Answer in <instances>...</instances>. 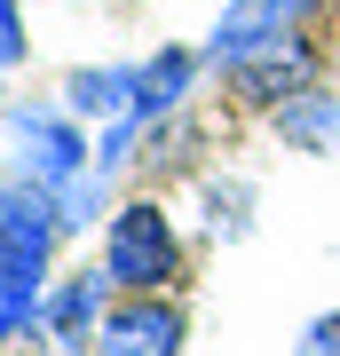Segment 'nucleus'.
<instances>
[{
	"label": "nucleus",
	"instance_id": "9",
	"mask_svg": "<svg viewBox=\"0 0 340 356\" xmlns=\"http://www.w3.org/2000/svg\"><path fill=\"white\" fill-rule=\"evenodd\" d=\"M95 301H103V277H95V269L63 285L56 301H48V325H56V341H72V348L88 341V325H95Z\"/></svg>",
	"mask_w": 340,
	"mask_h": 356
},
{
	"label": "nucleus",
	"instance_id": "13",
	"mask_svg": "<svg viewBox=\"0 0 340 356\" xmlns=\"http://www.w3.org/2000/svg\"><path fill=\"white\" fill-rule=\"evenodd\" d=\"M0 64H24V32H16V0H0Z\"/></svg>",
	"mask_w": 340,
	"mask_h": 356
},
{
	"label": "nucleus",
	"instance_id": "2",
	"mask_svg": "<svg viewBox=\"0 0 340 356\" xmlns=\"http://www.w3.org/2000/svg\"><path fill=\"white\" fill-rule=\"evenodd\" d=\"M103 277L127 293H159L175 277V229H166L159 206H119L111 238H103Z\"/></svg>",
	"mask_w": 340,
	"mask_h": 356
},
{
	"label": "nucleus",
	"instance_id": "10",
	"mask_svg": "<svg viewBox=\"0 0 340 356\" xmlns=\"http://www.w3.org/2000/svg\"><path fill=\"white\" fill-rule=\"evenodd\" d=\"M135 103V72H79L72 79V111H119Z\"/></svg>",
	"mask_w": 340,
	"mask_h": 356
},
{
	"label": "nucleus",
	"instance_id": "1",
	"mask_svg": "<svg viewBox=\"0 0 340 356\" xmlns=\"http://www.w3.org/2000/svg\"><path fill=\"white\" fill-rule=\"evenodd\" d=\"M56 191L48 182H0V293H32L56 245Z\"/></svg>",
	"mask_w": 340,
	"mask_h": 356
},
{
	"label": "nucleus",
	"instance_id": "4",
	"mask_svg": "<svg viewBox=\"0 0 340 356\" xmlns=\"http://www.w3.org/2000/svg\"><path fill=\"white\" fill-rule=\"evenodd\" d=\"M238 72V88L253 95V103H293V95H309V72H316V56L301 48V40H269V48H253L245 64H229Z\"/></svg>",
	"mask_w": 340,
	"mask_h": 356
},
{
	"label": "nucleus",
	"instance_id": "11",
	"mask_svg": "<svg viewBox=\"0 0 340 356\" xmlns=\"http://www.w3.org/2000/svg\"><path fill=\"white\" fill-rule=\"evenodd\" d=\"M32 317H48V309H40V293H0V341H8L16 325H32Z\"/></svg>",
	"mask_w": 340,
	"mask_h": 356
},
{
	"label": "nucleus",
	"instance_id": "8",
	"mask_svg": "<svg viewBox=\"0 0 340 356\" xmlns=\"http://www.w3.org/2000/svg\"><path fill=\"white\" fill-rule=\"evenodd\" d=\"M198 72V56H182V48H166L159 64H143L135 72V119H151V111H166V103L182 95V79Z\"/></svg>",
	"mask_w": 340,
	"mask_h": 356
},
{
	"label": "nucleus",
	"instance_id": "7",
	"mask_svg": "<svg viewBox=\"0 0 340 356\" xmlns=\"http://www.w3.org/2000/svg\"><path fill=\"white\" fill-rule=\"evenodd\" d=\"M277 119H285V143H309V151H332L340 143V103L332 95H293V103H277Z\"/></svg>",
	"mask_w": 340,
	"mask_h": 356
},
{
	"label": "nucleus",
	"instance_id": "6",
	"mask_svg": "<svg viewBox=\"0 0 340 356\" xmlns=\"http://www.w3.org/2000/svg\"><path fill=\"white\" fill-rule=\"evenodd\" d=\"M16 135H24V159H32V182H48V191H63V182H79L88 166H79V135L56 127V119H16Z\"/></svg>",
	"mask_w": 340,
	"mask_h": 356
},
{
	"label": "nucleus",
	"instance_id": "12",
	"mask_svg": "<svg viewBox=\"0 0 340 356\" xmlns=\"http://www.w3.org/2000/svg\"><path fill=\"white\" fill-rule=\"evenodd\" d=\"M301 356H340V309H332V317H316V325H309Z\"/></svg>",
	"mask_w": 340,
	"mask_h": 356
},
{
	"label": "nucleus",
	"instance_id": "3",
	"mask_svg": "<svg viewBox=\"0 0 340 356\" xmlns=\"http://www.w3.org/2000/svg\"><path fill=\"white\" fill-rule=\"evenodd\" d=\"M95 356H182V309L159 301V293L119 301L95 332Z\"/></svg>",
	"mask_w": 340,
	"mask_h": 356
},
{
	"label": "nucleus",
	"instance_id": "5",
	"mask_svg": "<svg viewBox=\"0 0 340 356\" xmlns=\"http://www.w3.org/2000/svg\"><path fill=\"white\" fill-rule=\"evenodd\" d=\"M301 16V0H229L222 32H214V64H245L253 48L285 40V24Z\"/></svg>",
	"mask_w": 340,
	"mask_h": 356
}]
</instances>
